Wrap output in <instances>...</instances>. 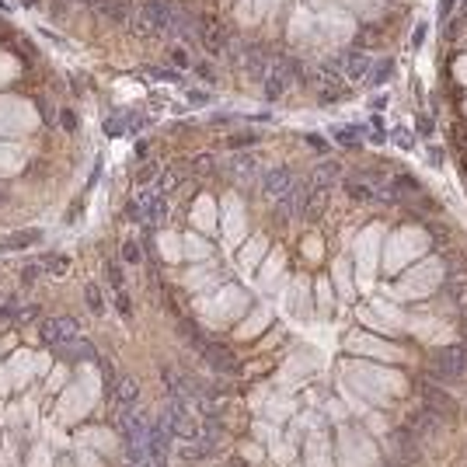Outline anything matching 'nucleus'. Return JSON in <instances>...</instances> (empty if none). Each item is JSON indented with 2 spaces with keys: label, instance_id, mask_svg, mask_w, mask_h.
Here are the masks:
<instances>
[{
  "label": "nucleus",
  "instance_id": "obj_23",
  "mask_svg": "<svg viewBox=\"0 0 467 467\" xmlns=\"http://www.w3.org/2000/svg\"><path fill=\"white\" fill-rule=\"evenodd\" d=\"M80 4H84V7H91V11H98V7H101V0H80Z\"/></svg>",
  "mask_w": 467,
  "mask_h": 467
},
{
  "label": "nucleus",
  "instance_id": "obj_8",
  "mask_svg": "<svg viewBox=\"0 0 467 467\" xmlns=\"http://www.w3.org/2000/svg\"><path fill=\"white\" fill-rule=\"evenodd\" d=\"M293 189H297V178H293L290 167H272V171H266V178H262V192H266V199H272V202L290 196Z\"/></svg>",
  "mask_w": 467,
  "mask_h": 467
},
{
  "label": "nucleus",
  "instance_id": "obj_3",
  "mask_svg": "<svg viewBox=\"0 0 467 467\" xmlns=\"http://www.w3.org/2000/svg\"><path fill=\"white\" fill-rule=\"evenodd\" d=\"M77 321L70 318V314H56V318H46L42 325H38V338H42V345H70L73 338H77Z\"/></svg>",
  "mask_w": 467,
  "mask_h": 467
},
{
  "label": "nucleus",
  "instance_id": "obj_7",
  "mask_svg": "<svg viewBox=\"0 0 467 467\" xmlns=\"http://www.w3.org/2000/svg\"><path fill=\"white\" fill-rule=\"evenodd\" d=\"M422 398H426V408L433 411L439 422H450V419H457V401L450 398L443 387H436V384H422Z\"/></svg>",
  "mask_w": 467,
  "mask_h": 467
},
{
  "label": "nucleus",
  "instance_id": "obj_1",
  "mask_svg": "<svg viewBox=\"0 0 467 467\" xmlns=\"http://www.w3.org/2000/svg\"><path fill=\"white\" fill-rule=\"evenodd\" d=\"M182 11L171 0H143L136 11V32L143 38H164V35L178 32Z\"/></svg>",
  "mask_w": 467,
  "mask_h": 467
},
{
  "label": "nucleus",
  "instance_id": "obj_17",
  "mask_svg": "<svg viewBox=\"0 0 467 467\" xmlns=\"http://www.w3.org/2000/svg\"><path fill=\"white\" fill-rule=\"evenodd\" d=\"M84 300H88V307H91L95 314H105V300H101V290L95 286V283L84 290Z\"/></svg>",
  "mask_w": 467,
  "mask_h": 467
},
{
  "label": "nucleus",
  "instance_id": "obj_15",
  "mask_svg": "<svg viewBox=\"0 0 467 467\" xmlns=\"http://www.w3.org/2000/svg\"><path fill=\"white\" fill-rule=\"evenodd\" d=\"M345 192H349V199H356V202H377V189H373V185H360V182H356V178H349V182H345Z\"/></svg>",
  "mask_w": 467,
  "mask_h": 467
},
{
  "label": "nucleus",
  "instance_id": "obj_20",
  "mask_svg": "<svg viewBox=\"0 0 467 467\" xmlns=\"http://www.w3.org/2000/svg\"><path fill=\"white\" fill-rule=\"evenodd\" d=\"M338 143H345V147H360V136L356 133H338Z\"/></svg>",
  "mask_w": 467,
  "mask_h": 467
},
{
  "label": "nucleus",
  "instance_id": "obj_24",
  "mask_svg": "<svg viewBox=\"0 0 467 467\" xmlns=\"http://www.w3.org/2000/svg\"><path fill=\"white\" fill-rule=\"evenodd\" d=\"M464 332H467V321H464Z\"/></svg>",
  "mask_w": 467,
  "mask_h": 467
},
{
  "label": "nucleus",
  "instance_id": "obj_16",
  "mask_svg": "<svg viewBox=\"0 0 467 467\" xmlns=\"http://www.w3.org/2000/svg\"><path fill=\"white\" fill-rule=\"evenodd\" d=\"M300 206H303V209H300L303 216H318V213L325 209V192H318V189L310 185V192L300 196Z\"/></svg>",
  "mask_w": 467,
  "mask_h": 467
},
{
  "label": "nucleus",
  "instance_id": "obj_11",
  "mask_svg": "<svg viewBox=\"0 0 467 467\" xmlns=\"http://www.w3.org/2000/svg\"><path fill=\"white\" fill-rule=\"evenodd\" d=\"M241 67H244V73H248L251 80H266L272 60H268L258 46H248V49H244V56H241Z\"/></svg>",
  "mask_w": 467,
  "mask_h": 467
},
{
  "label": "nucleus",
  "instance_id": "obj_18",
  "mask_svg": "<svg viewBox=\"0 0 467 467\" xmlns=\"http://www.w3.org/2000/svg\"><path fill=\"white\" fill-rule=\"evenodd\" d=\"M122 262H126V266H140V244H136L133 237L122 241Z\"/></svg>",
  "mask_w": 467,
  "mask_h": 467
},
{
  "label": "nucleus",
  "instance_id": "obj_9",
  "mask_svg": "<svg viewBox=\"0 0 467 467\" xmlns=\"http://www.w3.org/2000/svg\"><path fill=\"white\" fill-rule=\"evenodd\" d=\"M108 384H112V401H115V408H119V411L136 408V401H140V384H136L130 373H115Z\"/></svg>",
  "mask_w": 467,
  "mask_h": 467
},
{
  "label": "nucleus",
  "instance_id": "obj_22",
  "mask_svg": "<svg viewBox=\"0 0 467 467\" xmlns=\"http://www.w3.org/2000/svg\"><path fill=\"white\" fill-rule=\"evenodd\" d=\"M171 60H174V63H178V67H185V63H189V56H185V53H182V49H174V53H171Z\"/></svg>",
  "mask_w": 467,
  "mask_h": 467
},
{
  "label": "nucleus",
  "instance_id": "obj_13",
  "mask_svg": "<svg viewBox=\"0 0 467 467\" xmlns=\"http://www.w3.org/2000/svg\"><path fill=\"white\" fill-rule=\"evenodd\" d=\"M335 178H342V164H338V161H325V164L314 167V174H310V185H314V189H318V185L325 189V185H332Z\"/></svg>",
  "mask_w": 467,
  "mask_h": 467
},
{
  "label": "nucleus",
  "instance_id": "obj_14",
  "mask_svg": "<svg viewBox=\"0 0 467 467\" xmlns=\"http://www.w3.org/2000/svg\"><path fill=\"white\" fill-rule=\"evenodd\" d=\"M38 234L42 231H21L18 237H4V241H0V251H25V248H32L35 241H38Z\"/></svg>",
  "mask_w": 467,
  "mask_h": 467
},
{
  "label": "nucleus",
  "instance_id": "obj_19",
  "mask_svg": "<svg viewBox=\"0 0 467 467\" xmlns=\"http://www.w3.org/2000/svg\"><path fill=\"white\" fill-rule=\"evenodd\" d=\"M446 297L457 303L461 310H467V286H461V283H453V286H446Z\"/></svg>",
  "mask_w": 467,
  "mask_h": 467
},
{
  "label": "nucleus",
  "instance_id": "obj_10",
  "mask_svg": "<svg viewBox=\"0 0 467 467\" xmlns=\"http://www.w3.org/2000/svg\"><path fill=\"white\" fill-rule=\"evenodd\" d=\"M332 73H342V77H349V80H360V77H367L369 70V56L367 53H356V49H349V53H342V60L338 63H332Z\"/></svg>",
  "mask_w": 467,
  "mask_h": 467
},
{
  "label": "nucleus",
  "instance_id": "obj_2",
  "mask_svg": "<svg viewBox=\"0 0 467 467\" xmlns=\"http://www.w3.org/2000/svg\"><path fill=\"white\" fill-rule=\"evenodd\" d=\"M192 35H196V42H199L202 49L213 53V56L227 53V46H231V32H227L220 21H213V18H199V21L192 25Z\"/></svg>",
  "mask_w": 467,
  "mask_h": 467
},
{
  "label": "nucleus",
  "instance_id": "obj_21",
  "mask_svg": "<svg viewBox=\"0 0 467 467\" xmlns=\"http://www.w3.org/2000/svg\"><path fill=\"white\" fill-rule=\"evenodd\" d=\"M53 272H56V276H63V272H67V258H53Z\"/></svg>",
  "mask_w": 467,
  "mask_h": 467
},
{
  "label": "nucleus",
  "instance_id": "obj_5",
  "mask_svg": "<svg viewBox=\"0 0 467 467\" xmlns=\"http://www.w3.org/2000/svg\"><path fill=\"white\" fill-rule=\"evenodd\" d=\"M119 433L126 439V446H147L150 422L140 408H126V411H119Z\"/></svg>",
  "mask_w": 467,
  "mask_h": 467
},
{
  "label": "nucleus",
  "instance_id": "obj_4",
  "mask_svg": "<svg viewBox=\"0 0 467 467\" xmlns=\"http://www.w3.org/2000/svg\"><path fill=\"white\" fill-rule=\"evenodd\" d=\"M436 377H467V342L443 345L433 360Z\"/></svg>",
  "mask_w": 467,
  "mask_h": 467
},
{
  "label": "nucleus",
  "instance_id": "obj_12",
  "mask_svg": "<svg viewBox=\"0 0 467 467\" xmlns=\"http://www.w3.org/2000/svg\"><path fill=\"white\" fill-rule=\"evenodd\" d=\"M98 14L105 21H112V25H130V18H133V0H101Z\"/></svg>",
  "mask_w": 467,
  "mask_h": 467
},
{
  "label": "nucleus",
  "instance_id": "obj_6",
  "mask_svg": "<svg viewBox=\"0 0 467 467\" xmlns=\"http://www.w3.org/2000/svg\"><path fill=\"white\" fill-rule=\"evenodd\" d=\"M224 171L231 174L237 185H251V182L262 174V161H258L255 154H248V150H234L231 161L224 164Z\"/></svg>",
  "mask_w": 467,
  "mask_h": 467
}]
</instances>
